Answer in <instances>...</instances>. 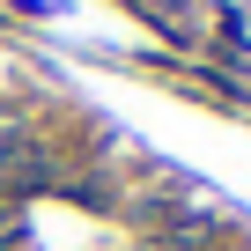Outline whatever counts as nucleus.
Masks as SVG:
<instances>
[{
	"mask_svg": "<svg viewBox=\"0 0 251 251\" xmlns=\"http://www.w3.org/2000/svg\"><path fill=\"white\" fill-rule=\"evenodd\" d=\"M141 8H163V23H177V15H185V0H141Z\"/></svg>",
	"mask_w": 251,
	"mask_h": 251,
	"instance_id": "f257e3e1",
	"label": "nucleus"
}]
</instances>
